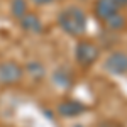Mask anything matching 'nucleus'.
Instances as JSON below:
<instances>
[{"mask_svg":"<svg viewBox=\"0 0 127 127\" xmlns=\"http://www.w3.org/2000/svg\"><path fill=\"white\" fill-rule=\"evenodd\" d=\"M58 27L66 36L80 39L87 34L88 29V17L87 12L81 9L80 5H66L58 12L56 15Z\"/></svg>","mask_w":127,"mask_h":127,"instance_id":"nucleus-1","label":"nucleus"},{"mask_svg":"<svg viewBox=\"0 0 127 127\" xmlns=\"http://www.w3.org/2000/svg\"><path fill=\"white\" fill-rule=\"evenodd\" d=\"M73 54H75V63L80 68L83 69L92 68L100 59V46L92 39L80 37L75 44V53Z\"/></svg>","mask_w":127,"mask_h":127,"instance_id":"nucleus-2","label":"nucleus"},{"mask_svg":"<svg viewBox=\"0 0 127 127\" xmlns=\"http://www.w3.org/2000/svg\"><path fill=\"white\" fill-rule=\"evenodd\" d=\"M26 76L24 73V66L19 64L14 59H7V61H0V85L3 87H14L20 83Z\"/></svg>","mask_w":127,"mask_h":127,"instance_id":"nucleus-3","label":"nucleus"},{"mask_svg":"<svg viewBox=\"0 0 127 127\" xmlns=\"http://www.w3.org/2000/svg\"><path fill=\"white\" fill-rule=\"evenodd\" d=\"M103 69L114 76L127 75V51H110L103 59Z\"/></svg>","mask_w":127,"mask_h":127,"instance_id":"nucleus-4","label":"nucleus"},{"mask_svg":"<svg viewBox=\"0 0 127 127\" xmlns=\"http://www.w3.org/2000/svg\"><path fill=\"white\" fill-rule=\"evenodd\" d=\"M127 9V0H95L93 2V15L98 20L110 17L112 14H117Z\"/></svg>","mask_w":127,"mask_h":127,"instance_id":"nucleus-5","label":"nucleus"},{"mask_svg":"<svg viewBox=\"0 0 127 127\" xmlns=\"http://www.w3.org/2000/svg\"><path fill=\"white\" fill-rule=\"evenodd\" d=\"M87 112V105L75 98H64L56 105V114L63 119H73Z\"/></svg>","mask_w":127,"mask_h":127,"instance_id":"nucleus-6","label":"nucleus"},{"mask_svg":"<svg viewBox=\"0 0 127 127\" xmlns=\"http://www.w3.org/2000/svg\"><path fill=\"white\" fill-rule=\"evenodd\" d=\"M17 24L24 32H27L31 36H39L44 31V24H42V19L39 17V14L31 12V10L17 20Z\"/></svg>","mask_w":127,"mask_h":127,"instance_id":"nucleus-7","label":"nucleus"},{"mask_svg":"<svg viewBox=\"0 0 127 127\" xmlns=\"http://www.w3.org/2000/svg\"><path fill=\"white\" fill-rule=\"evenodd\" d=\"M53 78V83L58 88H63V90H69V88L75 85V73L73 69H69L68 66H58V68L53 71L51 75Z\"/></svg>","mask_w":127,"mask_h":127,"instance_id":"nucleus-8","label":"nucleus"},{"mask_svg":"<svg viewBox=\"0 0 127 127\" xmlns=\"http://www.w3.org/2000/svg\"><path fill=\"white\" fill-rule=\"evenodd\" d=\"M24 73L31 76V78L34 80V81H42V80L46 78V66L37 61V59H31L26 63V66H24Z\"/></svg>","mask_w":127,"mask_h":127,"instance_id":"nucleus-9","label":"nucleus"},{"mask_svg":"<svg viewBox=\"0 0 127 127\" xmlns=\"http://www.w3.org/2000/svg\"><path fill=\"white\" fill-rule=\"evenodd\" d=\"M105 27H107L110 32H120V31L126 29L127 26V17L122 14V12H117V14H112L110 17L103 20Z\"/></svg>","mask_w":127,"mask_h":127,"instance_id":"nucleus-10","label":"nucleus"},{"mask_svg":"<svg viewBox=\"0 0 127 127\" xmlns=\"http://www.w3.org/2000/svg\"><path fill=\"white\" fill-rule=\"evenodd\" d=\"M10 15L15 20H19L22 15H26L29 12V2L27 0H10Z\"/></svg>","mask_w":127,"mask_h":127,"instance_id":"nucleus-11","label":"nucleus"},{"mask_svg":"<svg viewBox=\"0 0 127 127\" xmlns=\"http://www.w3.org/2000/svg\"><path fill=\"white\" fill-rule=\"evenodd\" d=\"M31 3H34V5H37V7H44V5H51L54 0H27Z\"/></svg>","mask_w":127,"mask_h":127,"instance_id":"nucleus-12","label":"nucleus"},{"mask_svg":"<svg viewBox=\"0 0 127 127\" xmlns=\"http://www.w3.org/2000/svg\"><path fill=\"white\" fill-rule=\"evenodd\" d=\"M76 127H83V126H76Z\"/></svg>","mask_w":127,"mask_h":127,"instance_id":"nucleus-13","label":"nucleus"}]
</instances>
